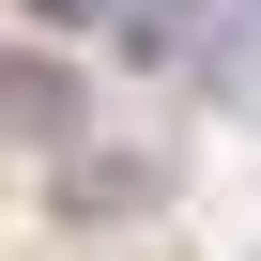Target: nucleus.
<instances>
[{
    "instance_id": "2",
    "label": "nucleus",
    "mask_w": 261,
    "mask_h": 261,
    "mask_svg": "<svg viewBox=\"0 0 261 261\" xmlns=\"http://www.w3.org/2000/svg\"><path fill=\"white\" fill-rule=\"evenodd\" d=\"M92 139V92L62 46H0V154H77Z\"/></svg>"
},
{
    "instance_id": "1",
    "label": "nucleus",
    "mask_w": 261,
    "mask_h": 261,
    "mask_svg": "<svg viewBox=\"0 0 261 261\" xmlns=\"http://www.w3.org/2000/svg\"><path fill=\"white\" fill-rule=\"evenodd\" d=\"M169 139H77V154H46V215L62 230H123V215H169Z\"/></svg>"
},
{
    "instance_id": "3",
    "label": "nucleus",
    "mask_w": 261,
    "mask_h": 261,
    "mask_svg": "<svg viewBox=\"0 0 261 261\" xmlns=\"http://www.w3.org/2000/svg\"><path fill=\"white\" fill-rule=\"evenodd\" d=\"M31 16H46V31H92V16H123V0H31Z\"/></svg>"
}]
</instances>
